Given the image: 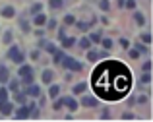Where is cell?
Wrapping results in <instances>:
<instances>
[{
	"label": "cell",
	"instance_id": "cell-1",
	"mask_svg": "<svg viewBox=\"0 0 153 122\" xmlns=\"http://www.w3.org/2000/svg\"><path fill=\"white\" fill-rule=\"evenodd\" d=\"M91 87L99 99L120 101L132 87V74L126 64L118 60H105L91 74Z\"/></svg>",
	"mask_w": 153,
	"mask_h": 122
},
{
	"label": "cell",
	"instance_id": "cell-2",
	"mask_svg": "<svg viewBox=\"0 0 153 122\" xmlns=\"http://www.w3.org/2000/svg\"><path fill=\"white\" fill-rule=\"evenodd\" d=\"M60 64H62L64 68H68V70H72V72H79V70L83 68V66H82V62H78L76 58H70V56H64Z\"/></svg>",
	"mask_w": 153,
	"mask_h": 122
},
{
	"label": "cell",
	"instance_id": "cell-3",
	"mask_svg": "<svg viewBox=\"0 0 153 122\" xmlns=\"http://www.w3.org/2000/svg\"><path fill=\"white\" fill-rule=\"evenodd\" d=\"M19 76H22V80H23L25 85L33 83V68L31 66H22L19 68Z\"/></svg>",
	"mask_w": 153,
	"mask_h": 122
},
{
	"label": "cell",
	"instance_id": "cell-4",
	"mask_svg": "<svg viewBox=\"0 0 153 122\" xmlns=\"http://www.w3.org/2000/svg\"><path fill=\"white\" fill-rule=\"evenodd\" d=\"M8 56H10L14 62H18V64H22V62H23V54L19 52V48H18V47H12L10 51H8Z\"/></svg>",
	"mask_w": 153,
	"mask_h": 122
},
{
	"label": "cell",
	"instance_id": "cell-5",
	"mask_svg": "<svg viewBox=\"0 0 153 122\" xmlns=\"http://www.w3.org/2000/svg\"><path fill=\"white\" fill-rule=\"evenodd\" d=\"M64 105H66L70 111H76V109H78V101L72 99V97H64Z\"/></svg>",
	"mask_w": 153,
	"mask_h": 122
},
{
	"label": "cell",
	"instance_id": "cell-6",
	"mask_svg": "<svg viewBox=\"0 0 153 122\" xmlns=\"http://www.w3.org/2000/svg\"><path fill=\"white\" fill-rule=\"evenodd\" d=\"M27 95H31V97H39V95H41V89H39L37 87V85H31L29 83V87H27Z\"/></svg>",
	"mask_w": 153,
	"mask_h": 122
},
{
	"label": "cell",
	"instance_id": "cell-7",
	"mask_svg": "<svg viewBox=\"0 0 153 122\" xmlns=\"http://www.w3.org/2000/svg\"><path fill=\"white\" fill-rule=\"evenodd\" d=\"M12 107H14L12 103H8V101H4V103L0 105V112H2V115H10V112H12Z\"/></svg>",
	"mask_w": 153,
	"mask_h": 122
},
{
	"label": "cell",
	"instance_id": "cell-8",
	"mask_svg": "<svg viewBox=\"0 0 153 122\" xmlns=\"http://www.w3.org/2000/svg\"><path fill=\"white\" fill-rule=\"evenodd\" d=\"M8 80H10V72H8V68L0 66V81H2V83H6Z\"/></svg>",
	"mask_w": 153,
	"mask_h": 122
},
{
	"label": "cell",
	"instance_id": "cell-9",
	"mask_svg": "<svg viewBox=\"0 0 153 122\" xmlns=\"http://www.w3.org/2000/svg\"><path fill=\"white\" fill-rule=\"evenodd\" d=\"M85 107H97V99H93V97H83V101H82Z\"/></svg>",
	"mask_w": 153,
	"mask_h": 122
},
{
	"label": "cell",
	"instance_id": "cell-10",
	"mask_svg": "<svg viewBox=\"0 0 153 122\" xmlns=\"http://www.w3.org/2000/svg\"><path fill=\"white\" fill-rule=\"evenodd\" d=\"M41 78H43V81H45V83H51V81H52V78H54V74H52L51 70H45V72H43V76H41Z\"/></svg>",
	"mask_w": 153,
	"mask_h": 122
},
{
	"label": "cell",
	"instance_id": "cell-11",
	"mask_svg": "<svg viewBox=\"0 0 153 122\" xmlns=\"http://www.w3.org/2000/svg\"><path fill=\"white\" fill-rule=\"evenodd\" d=\"M47 23V16L45 14H37L35 16V25H45Z\"/></svg>",
	"mask_w": 153,
	"mask_h": 122
},
{
	"label": "cell",
	"instance_id": "cell-12",
	"mask_svg": "<svg viewBox=\"0 0 153 122\" xmlns=\"http://www.w3.org/2000/svg\"><path fill=\"white\" fill-rule=\"evenodd\" d=\"M14 14H16V10L12 6H6L2 10V16H4V18H14Z\"/></svg>",
	"mask_w": 153,
	"mask_h": 122
},
{
	"label": "cell",
	"instance_id": "cell-13",
	"mask_svg": "<svg viewBox=\"0 0 153 122\" xmlns=\"http://www.w3.org/2000/svg\"><path fill=\"white\" fill-rule=\"evenodd\" d=\"M58 93H60V87H58V85H51V89H49V95L52 97V99H56V97H58Z\"/></svg>",
	"mask_w": 153,
	"mask_h": 122
},
{
	"label": "cell",
	"instance_id": "cell-14",
	"mask_svg": "<svg viewBox=\"0 0 153 122\" xmlns=\"http://www.w3.org/2000/svg\"><path fill=\"white\" fill-rule=\"evenodd\" d=\"M74 43H76V39H74V37H64V39H62V47H64V48L72 47Z\"/></svg>",
	"mask_w": 153,
	"mask_h": 122
},
{
	"label": "cell",
	"instance_id": "cell-15",
	"mask_svg": "<svg viewBox=\"0 0 153 122\" xmlns=\"http://www.w3.org/2000/svg\"><path fill=\"white\" fill-rule=\"evenodd\" d=\"M87 89V83H78V85H74V93H83Z\"/></svg>",
	"mask_w": 153,
	"mask_h": 122
},
{
	"label": "cell",
	"instance_id": "cell-16",
	"mask_svg": "<svg viewBox=\"0 0 153 122\" xmlns=\"http://www.w3.org/2000/svg\"><path fill=\"white\" fill-rule=\"evenodd\" d=\"M134 19H136V23H138V25H143V23H146V19H143V14H140V12H136Z\"/></svg>",
	"mask_w": 153,
	"mask_h": 122
},
{
	"label": "cell",
	"instance_id": "cell-17",
	"mask_svg": "<svg viewBox=\"0 0 153 122\" xmlns=\"http://www.w3.org/2000/svg\"><path fill=\"white\" fill-rule=\"evenodd\" d=\"M64 56H66L64 52H58V51H54V64H60V62H62V58H64Z\"/></svg>",
	"mask_w": 153,
	"mask_h": 122
},
{
	"label": "cell",
	"instance_id": "cell-18",
	"mask_svg": "<svg viewBox=\"0 0 153 122\" xmlns=\"http://www.w3.org/2000/svg\"><path fill=\"white\" fill-rule=\"evenodd\" d=\"M99 56H101V54H99V52H95V51H89V52H87V60H97Z\"/></svg>",
	"mask_w": 153,
	"mask_h": 122
},
{
	"label": "cell",
	"instance_id": "cell-19",
	"mask_svg": "<svg viewBox=\"0 0 153 122\" xmlns=\"http://www.w3.org/2000/svg\"><path fill=\"white\" fill-rule=\"evenodd\" d=\"M49 6H51V8H54V10H56V8H62V0H51Z\"/></svg>",
	"mask_w": 153,
	"mask_h": 122
},
{
	"label": "cell",
	"instance_id": "cell-20",
	"mask_svg": "<svg viewBox=\"0 0 153 122\" xmlns=\"http://www.w3.org/2000/svg\"><path fill=\"white\" fill-rule=\"evenodd\" d=\"M41 47H45L49 52H54V51H56V47H54L52 43H41Z\"/></svg>",
	"mask_w": 153,
	"mask_h": 122
},
{
	"label": "cell",
	"instance_id": "cell-21",
	"mask_svg": "<svg viewBox=\"0 0 153 122\" xmlns=\"http://www.w3.org/2000/svg\"><path fill=\"white\" fill-rule=\"evenodd\" d=\"M18 87H19V81H18V80H12V81H10V89L16 93V91H18Z\"/></svg>",
	"mask_w": 153,
	"mask_h": 122
},
{
	"label": "cell",
	"instance_id": "cell-22",
	"mask_svg": "<svg viewBox=\"0 0 153 122\" xmlns=\"http://www.w3.org/2000/svg\"><path fill=\"white\" fill-rule=\"evenodd\" d=\"M64 23H66V25H72V23H76V18L74 16H66V18H64Z\"/></svg>",
	"mask_w": 153,
	"mask_h": 122
},
{
	"label": "cell",
	"instance_id": "cell-23",
	"mask_svg": "<svg viewBox=\"0 0 153 122\" xmlns=\"http://www.w3.org/2000/svg\"><path fill=\"white\" fill-rule=\"evenodd\" d=\"M89 45H91L89 39H82V41H79V47H82V48H89Z\"/></svg>",
	"mask_w": 153,
	"mask_h": 122
},
{
	"label": "cell",
	"instance_id": "cell-24",
	"mask_svg": "<svg viewBox=\"0 0 153 122\" xmlns=\"http://www.w3.org/2000/svg\"><path fill=\"white\" fill-rule=\"evenodd\" d=\"M124 6L132 10V8H136V0H124Z\"/></svg>",
	"mask_w": 153,
	"mask_h": 122
},
{
	"label": "cell",
	"instance_id": "cell-25",
	"mask_svg": "<svg viewBox=\"0 0 153 122\" xmlns=\"http://www.w3.org/2000/svg\"><path fill=\"white\" fill-rule=\"evenodd\" d=\"M99 6H101V10H108V8H111V4H108V0H101V2H99Z\"/></svg>",
	"mask_w": 153,
	"mask_h": 122
},
{
	"label": "cell",
	"instance_id": "cell-26",
	"mask_svg": "<svg viewBox=\"0 0 153 122\" xmlns=\"http://www.w3.org/2000/svg\"><path fill=\"white\" fill-rule=\"evenodd\" d=\"M142 41H143L146 45H149V43H151V35H149V33H143V35H142Z\"/></svg>",
	"mask_w": 153,
	"mask_h": 122
},
{
	"label": "cell",
	"instance_id": "cell-27",
	"mask_svg": "<svg viewBox=\"0 0 153 122\" xmlns=\"http://www.w3.org/2000/svg\"><path fill=\"white\" fill-rule=\"evenodd\" d=\"M101 43H103V47H105V48H111V47H112V41H111V39H103Z\"/></svg>",
	"mask_w": 153,
	"mask_h": 122
},
{
	"label": "cell",
	"instance_id": "cell-28",
	"mask_svg": "<svg viewBox=\"0 0 153 122\" xmlns=\"http://www.w3.org/2000/svg\"><path fill=\"white\" fill-rule=\"evenodd\" d=\"M16 101H18V103H23V101H25V95H23V93H16Z\"/></svg>",
	"mask_w": 153,
	"mask_h": 122
},
{
	"label": "cell",
	"instance_id": "cell-29",
	"mask_svg": "<svg viewBox=\"0 0 153 122\" xmlns=\"http://www.w3.org/2000/svg\"><path fill=\"white\" fill-rule=\"evenodd\" d=\"M78 29L79 31H87L89 29V23H78Z\"/></svg>",
	"mask_w": 153,
	"mask_h": 122
},
{
	"label": "cell",
	"instance_id": "cell-30",
	"mask_svg": "<svg viewBox=\"0 0 153 122\" xmlns=\"http://www.w3.org/2000/svg\"><path fill=\"white\" fill-rule=\"evenodd\" d=\"M62 105H64V97H62V99H58V101H54V109H56V111H58Z\"/></svg>",
	"mask_w": 153,
	"mask_h": 122
},
{
	"label": "cell",
	"instance_id": "cell-31",
	"mask_svg": "<svg viewBox=\"0 0 153 122\" xmlns=\"http://www.w3.org/2000/svg\"><path fill=\"white\" fill-rule=\"evenodd\" d=\"M89 41H93V43H99V41H101V35H99V33H93Z\"/></svg>",
	"mask_w": 153,
	"mask_h": 122
},
{
	"label": "cell",
	"instance_id": "cell-32",
	"mask_svg": "<svg viewBox=\"0 0 153 122\" xmlns=\"http://www.w3.org/2000/svg\"><path fill=\"white\" fill-rule=\"evenodd\" d=\"M41 12V4H35L33 8H31V14H39Z\"/></svg>",
	"mask_w": 153,
	"mask_h": 122
},
{
	"label": "cell",
	"instance_id": "cell-33",
	"mask_svg": "<svg viewBox=\"0 0 153 122\" xmlns=\"http://www.w3.org/2000/svg\"><path fill=\"white\" fill-rule=\"evenodd\" d=\"M120 47H122V48H128V47H130L128 39H120Z\"/></svg>",
	"mask_w": 153,
	"mask_h": 122
},
{
	"label": "cell",
	"instance_id": "cell-34",
	"mask_svg": "<svg viewBox=\"0 0 153 122\" xmlns=\"http://www.w3.org/2000/svg\"><path fill=\"white\" fill-rule=\"evenodd\" d=\"M130 56H132V58H138V56H140V51H138V48H134V51H130Z\"/></svg>",
	"mask_w": 153,
	"mask_h": 122
},
{
	"label": "cell",
	"instance_id": "cell-35",
	"mask_svg": "<svg viewBox=\"0 0 153 122\" xmlns=\"http://www.w3.org/2000/svg\"><path fill=\"white\" fill-rule=\"evenodd\" d=\"M149 74H147V72H146V74H143V78H142V81H143V83H149Z\"/></svg>",
	"mask_w": 153,
	"mask_h": 122
},
{
	"label": "cell",
	"instance_id": "cell-36",
	"mask_svg": "<svg viewBox=\"0 0 153 122\" xmlns=\"http://www.w3.org/2000/svg\"><path fill=\"white\" fill-rule=\"evenodd\" d=\"M136 48H138L140 52H146L147 51V47H143V45H136Z\"/></svg>",
	"mask_w": 153,
	"mask_h": 122
},
{
	"label": "cell",
	"instance_id": "cell-37",
	"mask_svg": "<svg viewBox=\"0 0 153 122\" xmlns=\"http://www.w3.org/2000/svg\"><path fill=\"white\" fill-rule=\"evenodd\" d=\"M143 70L149 72V70H151V62H146V64H143Z\"/></svg>",
	"mask_w": 153,
	"mask_h": 122
},
{
	"label": "cell",
	"instance_id": "cell-38",
	"mask_svg": "<svg viewBox=\"0 0 153 122\" xmlns=\"http://www.w3.org/2000/svg\"><path fill=\"white\" fill-rule=\"evenodd\" d=\"M118 4H120V8H122L124 6V0H118Z\"/></svg>",
	"mask_w": 153,
	"mask_h": 122
}]
</instances>
